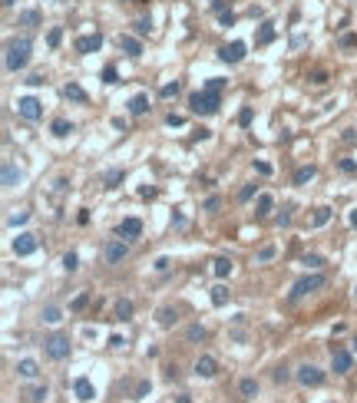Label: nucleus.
<instances>
[{"mask_svg":"<svg viewBox=\"0 0 357 403\" xmlns=\"http://www.w3.org/2000/svg\"><path fill=\"white\" fill-rule=\"evenodd\" d=\"M27 63H30V40H27V37L7 40V46H4V66L10 69V73H17V69H23Z\"/></svg>","mask_w":357,"mask_h":403,"instance_id":"nucleus-1","label":"nucleus"},{"mask_svg":"<svg viewBox=\"0 0 357 403\" xmlns=\"http://www.w3.org/2000/svg\"><path fill=\"white\" fill-rule=\"evenodd\" d=\"M188 106H192V113H199V116H215V113H219V106H222V99H219V93L202 89V93L188 96Z\"/></svg>","mask_w":357,"mask_h":403,"instance_id":"nucleus-2","label":"nucleus"},{"mask_svg":"<svg viewBox=\"0 0 357 403\" xmlns=\"http://www.w3.org/2000/svg\"><path fill=\"white\" fill-rule=\"evenodd\" d=\"M43 350H46V357H50V360H66L69 357V337H63V334L46 337L43 340Z\"/></svg>","mask_w":357,"mask_h":403,"instance_id":"nucleus-3","label":"nucleus"},{"mask_svg":"<svg viewBox=\"0 0 357 403\" xmlns=\"http://www.w3.org/2000/svg\"><path fill=\"white\" fill-rule=\"evenodd\" d=\"M318 288H324V274H304L301 281L295 284V291H291V297H304V294H311V291H318Z\"/></svg>","mask_w":357,"mask_h":403,"instance_id":"nucleus-4","label":"nucleus"},{"mask_svg":"<svg viewBox=\"0 0 357 403\" xmlns=\"http://www.w3.org/2000/svg\"><path fill=\"white\" fill-rule=\"evenodd\" d=\"M298 384H304V387H321V384H324V370H318L314 364L298 367Z\"/></svg>","mask_w":357,"mask_h":403,"instance_id":"nucleus-5","label":"nucleus"},{"mask_svg":"<svg viewBox=\"0 0 357 403\" xmlns=\"http://www.w3.org/2000/svg\"><path fill=\"white\" fill-rule=\"evenodd\" d=\"M17 113L33 122V119L43 116V106H40V99H33V96H23V99H17Z\"/></svg>","mask_w":357,"mask_h":403,"instance_id":"nucleus-6","label":"nucleus"},{"mask_svg":"<svg viewBox=\"0 0 357 403\" xmlns=\"http://www.w3.org/2000/svg\"><path fill=\"white\" fill-rule=\"evenodd\" d=\"M103 255H106V261H109V265H119V261H123L126 255H129V245H126L123 238H113V241H106Z\"/></svg>","mask_w":357,"mask_h":403,"instance_id":"nucleus-7","label":"nucleus"},{"mask_svg":"<svg viewBox=\"0 0 357 403\" xmlns=\"http://www.w3.org/2000/svg\"><path fill=\"white\" fill-rule=\"evenodd\" d=\"M37 251V235H17L13 238V255L17 258H27V255Z\"/></svg>","mask_w":357,"mask_h":403,"instance_id":"nucleus-8","label":"nucleus"},{"mask_svg":"<svg viewBox=\"0 0 357 403\" xmlns=\"http://www.w3.org/2000/svg\"><path fill=\"white\" fill-rule=\"evenodd\" d=\"M219 57L225 60V63H242V60H245V43H242V40H235V43L222 46V50H219Z\"/></svg>","mask_w":357,"mask_h":403,"instance_id":"nucleus-9","label":"nucleus"},{"mask_svg":"<svg viewBox=\"0 0 357 403\" xmlns=\"http://www.w3.org/2000/svg\"><path fill=\"white\" fill-rule=\"evenodd\" d=\"M103 46V37L100 33H86V37L76 40V53H96Z\"/></svg>","mask_w":357,"mask_h":403,"instance_id":"nucleus-10","label":"nucleus"},{"mask_svg":"<svg viewBox=\"0 0 357 403\" xmlns=\"http://www.w3.org/2000/svg\"><path fill=\"white\" fill-rule=\"evenodd\" d=\"M116 232H119V238H139V232H142V221H139V218H123Z\"/></svg>","mask_w":357,"mask_h":403,"instance_id":"nucleus-11","label":"nucleus"},{"mask_svg":"<svg viewBox=\"0 0 357 403\" xmlns=\"http://www.w3.org/2000/svg\"><path fill=\"white\" fill-rule=\"evenodd\" d=\"M215 373H219V367H215V360H212V357H199V360H195V377L212 380Z\"/></svg>","mask_w":357,"mask_h":403,"instance_id":"nucleus-12","label":"nucleus"},{"mask_svg":"<svg viewBox=\"0 0 357 403\" xmlns=\"http://www.w3.org/2000/svg\"><path fill=\"white\" fill-rule=\"evenodd\" d=\"M331 367H334V373H347L351 370V354L347 350H331Z\"/></svg>","mask_w":357,"mask_h":403,"instance_id":"nucleus-13","label":"nucleus"},{"mask_svg":"<svg viewBox=\"0 0 357 403\" xmlns=\"http://www.w3.org/2000/svg\"><path fill=\"white\" fill-rule=\"evenodd\" d=\"M73 393H76V400H93L96 397V390H93V384H89L86 377H80V380H73Z\"/></svg>","mask_w":357,"mask_h":403,"instance_id":"nucleus-14","label":"nucleus"},{"mask_svg":"<svg viewBox=\"0 0 357 403\" xmlns=\"http://www.w3.org/2000/svg\"><path fill=\"white\" fill-rule=\"evenodd\" d=\"M37 373H40L37 360L23 357V360H20V364H17V377H23V380H37Z\"/></svg>","mask_w":357,"mask_h":403,"instance_id":"nucleus-15","label":"nucleus"},{"mask_svg":"<svg viewBox=\"0 0 357 403\" xmlns=\"http://www.w3.org/2000/svg\"><path fill=\"white\" fill-rule=\"evenodd\" d=\"M0 179H4V189H13V185L20 182V169L13 162H4V175Z\"/></svg>","mask_w":357,"mask_h":403,"instance_id":"nucleus-16","label":"nucleus"},{"mask_svg":"<svg viewBox=\"0 0 357 403\" xmlns=\"http://www.w3.org/2000/svg\"><path fill=\"white\" fill-rule=\"evenodd\" d=\"M212 271H215V278H228V274H232V258L219 255V258L212 261Z\"/></svg>","mask_w":357,"mask_h":403,"instance_id":"nucleus-17","label":"nucleus"},{"mask_svg":"<svg viewBox=\"0 0 357 403\" xmlns=\"http://www.w3.org/2000/svg\"><path fill=\"white\" fill-rule=\"evenodd\" d=\"M129 113H132V116L149 113V96H142V93H139V96H132V99H129Z\"/></svg>","mask_w":357,"mask_h":403,"instance_id":"nucleus-18","label":"nucleus"},{"mask_svg":"<svg viewBox=\"0 0 357 403\" xmlns=\"http://www.w3.org/2000/svg\"><path fill=\"white\" fill-rule=\"evenodd\" d=\"M119 46H123L129 57H142V43H139L136 37H119Z\"/></svg>","mask_w":357,"mask_h":403,"instance_id":"nucleus-19","label":"nucleus"},{"mask_svg":"<svg viewBox=\"0 0 357 403\" xmlns=\"http://www.w3.org/2000/svg\"><path fill=\"white\" fill-rule=\"evenodd\" d=\"M63 96L73 99V103H86V93H83V86H76V83H66V86H63Z\"/></svg>","mask_w":357,"mask_h":403,"instance_id":"nucleus-20","label":"nucleus"},{"mask_svg":"<svg viewBox=\"0 0 357 403\" xmlns=\"http://www.w3.org/2000/svg\"><path fill=\"white\" fill-rule=\"evenodd\" d=\"M156 321H159V328H172V324H176V311L172 308H159Z\"/></svg>","mask_w":357,"mask_h":403,"instance_id":"nucleus-21","label":"nucleus"},{"mask_svg":"<svg viewBox=\"0 0 357 403\" xmlns=\"http://www.w3.org/2000/svg\"><path fill=\"white\" fill-rule=\"evenodd\" d=\"M327 221H331V208H314V218H311V225H314V228H324Z\"/></svg>","mask_w":357,"mask_h":403,"instance_id":"nucleus-22","label":"nucleus"},{"mask_svg":"<svg viewBox=\"0 0 357 403\" xmlns=\"http://www.w3.org/2000/svg\"><path fill=\"white\" fill-rule=\"evenodd\" d=\"M50 133H53V136H69V133H73V122H66V119H53Z\"/></svg>","mask_w":357,"mask_h":403,"instance_id":"nucleus-23","label":"nucleus"},{"mask_svg":"<svg viewBox=\"0 0 357 403\" xmlns=\"http://www.w3.org/2000/svg\"><path fill=\"white\" fill-rule=\"evenodd\" d=\"M238 390H242V397H255V393H258V380L245 377L242 384H238Z\"/></svg>","mask_w":357,"mask_h":403,"instance_id":"nucleus-24","label":"nucleus"},{"mask_svg":"<svg viewBox=\"0 0 357 403\" xmlns=\"http://www.w3.org/2000/svg\"><path fill=\"white\" fill-rule=\"evenodd\" d=\"M271 205H275V198H271V195H258L255 212H258V215H268V212H271Z\"/></svg>","mask_w":357,"mask_h":403,"instance_id":"nucleus-25","label":"nucleus"},{"mask_svg":"<svg viewBox=\"0 0 357 403\" xmlns=\"http://www.w3.org/2000/svg\"><path fill=\"white\" fill-rule=\"evenodd\" d=\"M132 311H136V308H132V301H126V297L116 304V317H123V321H129V317H132Z\"/></svg>","mask_w":357,"mask_h":403,"instance_id":"nucleus-26","label":"nucleus"},{"mask_svg":"<svg viewBox=\"0 0 357 403\" xmlns=\"http://www.w3.org/2000/svg\"><path fill=\"white\" fill-rule=\"evenodd\" d=\"M311 179H314V165H304V169L295 172V185H304V182H311Z\"/></svg>","mask_w":357,"mask_h":403,"instance_id":"nucleus-27","label":"nucleus"},{"mask_svg":"<svg viewBox=\"0 0 357 403\" xmlns=\"http://www.w3.org/2000/svg\"><path fill=\"white\" fill-rule=\"evenodd\" d=\"M63 321V314H60V308H43V324H60Z\"/></svg>","mask_w":357,"mask_h":403,"instance_id":"nucleus-28","label":"nucleus"},{"mask_svg":"<svg viewBox=\"0 0 357 403\" xmlns=\"http://www.w3.org/2000/svg\"><path fill=\"white\" fill-rule=\"evenodd\" d=\"M225 86H228V80H222V76H212V80H205V89H208V93H222Z\"/></svg>","mask_w":357,"mask_h":403,"instance_id":"nucleus-29","label":"nucleus"},{"mask_svg":"<svg viewBox=\"0 0 357 403\" xmlns=\"http://www.w3.org/2000/svg\"><path fill=\"white\" fill-rule=\"evenodd\" d=\"M271 40H275V27H271V23H265V27H261V33H258V46L271 43Z\"/></svg>","mask_w":357,"mask_h":403,"instance_id":"nucleus-30","label":"nucleus"},{"mask_svg":"<svg viewBox=\"0 0 357 403\" xmlns=\"http://www.w3.org/2000/svg\"><path fill=\"white\" fill-rule=\"evenodd\" d=\"M20 23H23V27H37V23H40V13H37V10L20 13Z\"/></svg>","mask_w":357,"mask_h":403,"instance_id":"nucleus-31","label":"nucleus"},{"mask_svg":"<svg viewBox=\"0 0 357 403\" xmlns=\"http://www.w3.org/2000/svg\"><path fill=\"white\" fill-rule=\"evenodd\" d=\"M63 268H66V271H76V268H80V258H76V251H66V255H63Z\"/></svg>","mask_w":357,"mask_h":403,"instance_id":"nucleus-32","label":"nucleus"},{"mask_svg":"<svg viewBox=\"0 0 357 403\" xmlns=\"http://www.w3.org/2000/svg\"><path fill=\"white\" fill-rule=\"evenodd\" d=\"M185 337H188V340H192V344H195V340H202V337H205V328H202V324H192V328L185 331Z\"/></svg>","mask_w":357,"mask_h":403,"instance_id":"nucleus-33","label":"nucleus"},{"mask_svg":"<svg viewBox=\"0 0 357 403\" xmlns=\"http://www.w3.org/2000/svg\"><path fill=\"white\" fill-rule=\"evenodd\" d=\"M225 301H228V291H225V288H222V284H219V288L212 291V304H219V308H222V304H225Z\"/></svg>","mask_w":357,"mask_h":403,"instance_id":"nucleus-34","label":"nucleus"},{"mask_svg":"<svg viewBox=\"0 0 357 403\" xmlns=\"http://www.w3.org/2000/svg\"><path fill=\"white\" fill-rule=\"evenodd\" d=\"M275 258V245H261L258 248V261H271Z\"/></svg>","mask_w":357,"mask_h":403,"instance_id":"nucleus-35","label":"nucleus"},{"mask_svg":"<svg viewBox=\"0 0 357 403\" xmlns=\"http://www.w3.org/2000/svg\"><path fill=\"white\" fill-rule=\"evenodd\" d=\"M86 304H89V294H76V297H73V304H69V311H83Z\"/></svg>","mask_w":357,"mask_h":403,"instance_id":"nucleus-36","label":"nucleus"},{"mask_svg":"<svg viewBox=\"0 0 357 403\" xmlns=\"http://www.w3.org/2000/svg\"><path fill=\"white\" fill-rule=\"evenodd\" d=\"M27 218H30V212H13L7 221H10V225H27Z\"/></svg>","mask_w":357,"mask_h":403,"instance_id":"nucleus-37","label":"nucleus"},{"mask_svg":"<svg viewBox=\"0 0 357 403\" xmlns=\"http://www.w3.org/2000/svg\"><path fill=\"white\" fill-rule=\"evenodd\" d=\"M341 172H344V175H354V172H357V162H354V159H341Z\"/></svg>","mask_w":357,"mask_h":403,"instance_id":"nucleus-38","label":"nucleus"},{"mask_svg":"<svg viewBox=\"0 0 357 403\" xmlns=\"http://www.w3.org/2000/svg\"><path fill=\"white\" fill-rule=\"evenodd\" d=\"M60 40H63V30H60V27H53L50 37H46V43H50V46H60Z\"/></svg>","mask_w":357,"mask_h":403,"instance_id":"nucleus-39","label":"nucleus"},{"mask_svg":"<svg viewBox=\"0 0 357 403\" xmlns=\"http://www.w3.org/2000/svg\"><path fill=\"white\" fill-rule=\"evenodd\" d=\"M119 179H123V172H119V169H113V172L106 175V189H116V182H119Z\"/></svg>","mask_w":357,"mask_h":403,"instance_id":"nucleus-40","label":"nucleus"},{"mask_svg":"<svg viewBox=\"0 0 357 403\" xmlns=\"http://www.w3.org/2000/svg\"><path fill=\"white\" fill-rule=\"evenodd\" d=\"M149 30H152V23H149V20H136V33H139V37H146Z\"/></svg>","mask_w":357,"mask_h":403,"instance_id":"nucleus-41","label":"nucleus"},{"mask_svg":"<svg viewBox=\"0 0 357 403\" xmlns=\"http://www.w3.org/2000/svg\"><path fill=\"white\" fill-rule=\"evenodd\" d=\"M219 205H222V198H219V195H208V198H205V212H215Z\"/></svg>","mask_w":357,"mask_h":403,"instance_id":"nucleus-42","label":"nucleus"},{"mask_svg":"<svg viewBox=\"0 0 357 403\" xmlns=\"http://www.w3.org/2000/svg\"><path fill=\"white\" fill-rule=\"evenodd\" d=\"M159 93H162V96H176V93H179V83H165Z\"/></svg>","mask_w":357,"mask_h":403,"instance_id":"nucleus-43","label":"nucleus"},{"mask_svg":"<svg viewBox=\"0 0 357 403\" xmlns=\"http://www.w3.org/2000/svg\"><path fill=\"white\" fill-rule=\"evenodd\" d=\"M103 83H116V66H106V69H103Z\"/></svg>","mask_w":357,"mask_h":403,"instance_id":"nucleus-44","label":"nucleus"},{"mask_svg":"<svg viewBox=\"0 0 357 403\" xmlns=\"http://www.w3.org/2000/svg\"><path fill=\"white\" fill-rule=\"evenodd\" d=\"M43 397H46V387H37V390H30V400H33V403H40Z\"/></svg>","mask_w":357,"mask_h":403,"instance_id":"nucleus-45","label":"nucleus"},{"mask_svg":"<svg viewBox=\"0 0 357 403\" xmlns=\"http://www.w3.org/2000/svg\"><path fill=\"white\" fill-rule=\"evenodd\" d=\"M288 377H291V373L284 370V367H278V370H275V384H284V380H288Z\"/></svg>","mask_w":357,"mask_h":403,"instance_id":"nucleus-46","label":"nucleus"},{"mask_svg":"<svg viewBox=\"0 0 357 403\" xmlns=\"http://www.w3.org/2000/svg\"><path fill=\"white\" fill-rule=\"evenodd\" d=\"M238 122H242V126H248V122H251V109H242V113H238Z\"/></svg>","mask_w":357,"mask_h":403,"instance_id":"nucleus-47","label":"nucleus"},{"mask_svg":"<svg viewBox=\"0 0 357 403\" xmlns=\"http://www.w3.org/2000/svg\"><path fill=\"white\" fill-rule=\"evenodd\" d=\"M251 195H255V189H251V185H245V189H242V192H238V198H242V202H248Z\"/></svg>","mask_w":357,"mask_h":403,"instance_id":"nucleus-48","label":"nucleus"},{"mask_svg":"<svg viewBox=\"0 0 357 403\" xmlns=\"http://www.w3.org/2000/svg\"><path fill=\"white\" fill-rule=\"evenodd\" d=\"M341 46H357V37H354V33H347V37H341Z\"/></svg>","mask_w":357,"mask_h":403,"instance_id":"nucleus-49","label":"nucleus"},{"mask_svg":"<svg viewBox=\"0 0 357 403\" xmlns=\"http://www.w3.org/2000/svg\"><path fill=\"white\" fill-rule=\"evenodd\" d=\"M235 23V13H222V27H232Z\"/></svg>","mask_w":357,"mask_h":403,"instance_id":"nucleus-50","label":"nucleus"},{"mask_svg":"<svg viewBox=\"0 0 357 403\" xmlns=\"http://www.w3.org/2000/svg\"><path fill=\"white\" fill-rule=\"evenodd\" d=\"M27 83H30V86H43V76H40V73H33V76H30V80H27Z\"/></svg>","mask_w":357,"mask_h":403,"instance_id":"nucleus-51","label":"nucleus"},{"mask_svg":"<svg viewBox=\"0 0 357 403\" xmlns=\"http://www.w3.org/2000/svg\"><path fill=\"white\" fill-rule=\"evenodd\" d=\"M304 265H311V268H318V265H321V258H318V255H307V258H304Z\"/></svg>","mask_w":357,"mask_h":403,"instance_id":"nucleus-52","label":"nucleus"},{"mask_svg":"<svg viewBox=\"0 0 357 403\" xmlns=\"http://www.w3.org/2000/svg\"><path fill=\"white\" fill-rule=\"evenodd\" d=\"M165 122H169V126H182V122H185V119H182V116H176V113H172V116H169V119H165Z\"/></svg>","mask_w":357,"mask_h":403,"instance_id":"nucleus-53","label":"nucleus"},{"mask_svg":"<svg viewBox=\"0 0 357 403\" xmlns=\"http://www.w3.org/2000/svg\"><path fill=\"white\" fill-rule=\"evenodd\" d=\"M351 225H354V228H357V212H351Z\"/></svg>","mask_w":357,"mask_h":403,"instance_id":"nucleus-54","label":"nucleus"},{"mask_svg":"<svg viewBox=\"0 0 357 403\" xmlns=\"http://www.w3.org/2000/svg\"><path fill=\"white\" fill-rule=\"evenodd\" d=\"M13 4H17V0H4V7H13Z\"/></svg>","mask_w":357,"mask_h":403,"instance_id":"nucleus-55","label":"nucleus"},{"mask_svg":"<svg viewBox=\"0 0 357 403\" xmlns=\"http://www.w3.org/2000/svg\"><path fill=\"white\" fill-rule=\"evenodd\" d=\"M354 347H357V337H354Z\"/></svg>","mask_w":357,"mask_h":403,"instance_id":"nucleus-56","label":"nucleus"}]
</instances>
